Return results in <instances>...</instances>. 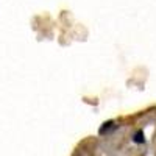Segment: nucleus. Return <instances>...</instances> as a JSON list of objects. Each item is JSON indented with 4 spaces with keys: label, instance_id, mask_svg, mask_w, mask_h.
I'll list each match as a JSON object with an SVG mask.
<instances>
[{
    "label": "nucleus",
    "instance_id": "1",
    "mask_svg": "<svg viewBox=\"0 0 156 156\" xmlns=\"http://www.w3.org/2000/svg\"><path fill=\"white\" fill-rule=\"evenodd\" d=\"M114 123H115L114 120H108V122H105V123L101 125V128L98 129V133H100L101 136H103V134H106V133H109L112 128H115V125H114Z\"/></svg>",
    "mask_w": 156,
    "mask_h": 156
},
{
    "label": "nucleus",
    "instance_id": "2",
    "mask_svg": "<svg viewBox=\"0 0 156 156\" xmlns=\"http://www.w3.org/2000/svg\"><path fill=\"white\" fill-rule=\"evenodd\" d=\"M133 142H134V144H144V142H145L144 131H142V129H137V131L134 133V136H133Z\"/></svg>",
    "mask_w": 156,
    "mask_h": 156
}]
</instances>
